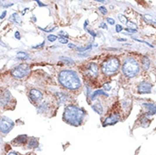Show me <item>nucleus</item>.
Instances as JSON below:
<instances>
[{"instance_id":"4c0bfd02","label":"nucleus","mask_w":156,"mask_h":155,"mask_svg":"<svg viewBox=\"0 0 156 155\" xmlns=\"http://www.w3.org/2000/svg\"><path fill=\"white\" fill-rule=\"evenodd\" d=\"M44 43H45V42H44V43H42V44H40V45H37V46H34L33 48H40V47L44 46Z\"/></svg>"},{"instance_id":"39448f33","label":"nucleus","mask_w":156,"mask_h":155,"mask_svg":"<svg viewBox=\"0 0 156 155\" xmlns=\"http://www.w3.org/2000/svg\"><path fill=\"white\" fill-rule=\"evenodd\" d=\"M28 72H29V66L26 64H22L12 69L11 74L15 78H23L28 74Z\"/></svg>"},{"instance_id":"473e14b6","label":"nucleus","mask_w":156,"mask_h":155,"mask_svg":"<svg viewBox=\"0 0 156 155\" xmlns=\"http://www.w3.org/2000/svg\"><path fill=\"white\" fill-rule=\"evenodd\" d=\"M15 38H17V39H20V32H15Z\"/></svg>"},{"instance_id":"b1692460","label":"nucleus","mask_w":156,"mask_h":155,"mask_svg":"<svg viewBox=\"0 0 156 155\" xmlns=\"http://www.w3.org/2000/svg\"><path fill=\"white\" fill-rule=\"evenodd\" d=\"M90 48H92V45H88L87 47L86 48H81V47H77V51L80 52H85L88 50V49H90Z\"/></svg>"},{"instance_id":"9b49d317","label":"nucleus","mask_w":156,"mask_h":155,"mask_svg":"<svg viewBox=\"0 0 156 155\" xmlns=\"http://www.w3.org/2000/svg\"><path fill=\"white\" fill-rule=\"evenodd\" d=\"M10 100H11V94L8 90H5L1 96V99H0L1 104L3 106H5L10 102Z\"/></svg>"},{"instance_id":"c756f323","label":"nucleus","mask_w":156,"mask_h":155,"mask_svg":"<svg viewBox=\"0 0 156 155\" xmlns=\"http://www.w3.org/2000/svg\"><path fill=\"white\" fill-rule=\"evenodd\" d=\"M135 40H136L137 42H139V43H144V44H147L148 46H149L150 48H153V45H151V44H149V43H148V42H145V41H143V40H139V39H137V38H135Z\"/></svg>"},{"instance_id":"c85d7f7f","label":"nucleus","mask_w":156,"mask_h":155,"mask_svg":"<svg viewBox=\"0 0 156 155\" xmlns=\"http://www.w3.org/2000/svg\"><path fill=\"white\" fill-rule=\"evenodd\" d=\"M106 20H107V22H108L109 24H110V25H112V26L113 25H115V20H114L113 18H107Z\"/></svg>"},{"instance_id":"4468645a","label":"nucleus","mask_w":156,"mask_h":155,"mask_svg":"<svg viewBox=\"0 0 156 155\" xmlns=\"http://www.w3.org/2000/svg\"><path fill=\"white\" fill-rule=\"evenodd\" d=\"M142 65H143V68L144 70H148V69H149L150 61H149V59L148 58L147 56L143 57V59H142Z\"/></svg>"},{"instance_id":"f03ea898","label":"nucleus","mask_w":156,"mask_h":155,"mask_svg":"<svg viewBox=\"0 0 156 155\" xmlns=\"http://www.w3.org/2000/svg\"><path fill=\"white\" fill-rule=\"evenodd\" d=\"M84 117V112L82 109H79L77 106L69 105L65 109L64 118L70 125L79 126Z\"/></svg>"},{"instance_id":"c9c22d12","label":"nucleus","mask_w":156,"mask_h":155,"mask_svg":"<svg viewBox=\"0 0 156 155\" xmlns=\"http://www.w3.org/2000/svg\"><path fill=\"white\" fill-rule=\"evenodd\" d=\"M99 27H103V28H104V29H105V30H107V29H108V27H107V26H106L104 23H102V24L99 26Z\"/></svg>"},{"instance_id":"f3484780","label":"nucleus","mask_w":156,"mask_h":155,"mask_svg":"<svg viewBox=\"0 0 156 155\" xmlns=\"http://www.w3.org/2000/svg\"><path fill=\"white\" fill-rule=\"evenodd\" d=\"M9 20L12 21V22H14V23H18V24L21 23V19L19 16V15H18L17 13H14L10 16V18H9Z\"/></svg>"},{"instance_id":"412c9836","label":"nucleus","mask_w":156,"mask_h":155,"mask_svg":"<svg viewBox=\"0 0 156 155\" xmlns=\"http://www.w3.org/2000/svg\"><path fill=\"white\" fill-rule=\"evenodd\" d=\"M118 19H119V20H120L122 23L125 24V25H127L128 20H127V18L126 17L125 15H123L122 14H119V15H118Z\"/></svg>"},{"instance_id":"0eeeda50","label":"nucleus","mask_w":156,"mask_h":155,"mask_svg":"<svg viewBox=\"0 0 156 155\" xmlns=\"http://www.w3.org/2000/svg\"><path fill=\"white\" fill-rule=\"evenodd\" d=\"M120 120V115L118 113H114L110 114L109 117L106 118V120L104 121V126H110V125H115Z\"/></svg>"},{"instance_id":"4be33fe9","label":"nucleus","mask_w":156,"mask_h":155,"mask_svg":"<svg viewBox=\"0 0 156 155\" xmlns=\"http://www.w3.org/2000/svg\"><path fill=\"white\" fill-rule=\"evenodd\" d=\"M17 58L18 59H20V60H26V59H28V55L26 54L25 52H18Z\"/></svg>"},{"instance_id":"a878e982","label":"nucleus","mask_w":156,"mask_h":155,"mask_svg":"<svg viewBox=\"0 0 156 155\" xmlns=\"http://www.w3.org/2000/svg\"><path fill=\"white\" fill-rule=\"evenodd\" d=\"M98 10H99L103 15H107V13H108V11H107L106 8L104 7V6H100V7H98Z\"/></svg>"},{"instance_id":"e433bc0d","label":"nucleus","mask_w":156,"mask_h":155,"mask_svg":"<svg viewBox=\"0 0 156 155\" xmlns=\"http://www.w3.org/2000/svg\"><path fill=\"white\" fill-rule=\"evenodd\" d=\"M6 11H4V12H3L2 13V15H1V16H0V19H3V18H4L5 17V15H6Z\"/></svg>"},{"instance_id":"20e7f679","label":"nucleus","mask_w":156,"mask_h":155,"mask_svg":"<svg viewBox=\"0 0 156 155\" xmlns=\"http://www.w3.org/2000/svg\"><path fill=\"white\" fill-rule=\"evenodd\" d=\"M120 67V60L117 58H110L104 61L101 69L104 75L111 76L115 74Z\"/></svg>"},{"instance_id":"7c9ffc66","label":"nucleus","mask_w":156,"mask_h":155,"mask_svg":"<svg viewBox=\"0 0 156 155\" xmlns=\"http://www.w3.org/2000/svg\"><path fill=\"white\" fill-rule=\"evenodd\" d=\"M59 41H60V43H62V44L68 43V39H67V38H62V37H60V38L59 39Z\"/></svg>"},{"instance_id":"ea45409f","label":"nucleus","mask_w":156,"mask_h":155,"mask_svg":"<svg viewBox=\"0 0 156 155\" xmlns=\"http://www.w3.org/2000/svg\"><path fill=\"white\" fill-rule=\"evenodd\" d=\"M118 41H120V42H126V39H125V38H119V39H118Z\"/></svg>"},{"instance_id":"6ab92c4d","label":"nucleus","mask_w":156,"mask_h":155,"mask_svg":"<svg viewBox=\"0 0 156 155\" xmlns=\"http://www.w3.org/2000/svg\"><path fill=\"white\" fill-rule=\"evenodd\" d=\"M60 60L63 61L65 64H66V65H74V60H71L70 58H69V57H60Z\"/></svg>"},{"instance_id":"bb28decb","label":"nucleus","mask_w":156,"mask_h":155,"mask_svg":"<svg viewBox=\"0 0 156 155\" xmlns=\"http://www.w3.org/2000/svg\"><path fill=\"white\" fill-rule=\"evenodd\" d=\"M59 35L62 36V38H67L68 37V34L66 33V32H65V31H60V32H59Z\"/></svg>"},{"instance_id":"ddd939ff","label":"nucleus","mask_w":156,"mask_h":155,"mask_svg":"<svg viewBox=\"0 0 156 155\" xmlns=\"http://www.w3.org/2000/svg\"><path fill=\"white\" fill-rule=\"evenodd\" d=\"M92 109L95 111L96 113H98V114H103V107L101 105L100 103H96L92 105Z\"/></svg>"},{"instance_id":"7ed1b4c3","label":"nucleus","mask_w":156,"mask_h":155,"mask_svg":"<svg viewBox=\"0 0 156 155\" xmlns=\"http://www.w3.org/2000/svg\"><path fill=\"white\" fill-rule=\"evenodd\" d=\"M140 71V66L138 61L133 58H127L122 65L123 74L129 78L135 77Z\"/></svg>"},{"instance_id":"6e6552de","label":"nucleus","mask_w":156,"mask_h":155,"mask_svg":"<svg viewBox=\"0 0 156 155\" xmlns=\"http://www.w3.org/2000/svg\"><path fill=\"white\" fill-rule=\"evenodd\" d=\"M87 73L91 77H97L98 75V67L95 63H90L87 67Z\"/></svg>"},{"instance_id":"58836bf2","label":"nucleus","mask_w":156,"mask_h":155,"mask_svg":"<svg viewBox=\"0 0 156 155\" xmlns=\"http://www.w3.org/2000/svg\"><path fill=\"white\" fill-rule=\"evenodd\" d=\"M69 48H77V46L76 45H74V44H70V43H69Z\"/></svg>"},{"instance_id":"2f4dec72","label":"nucleus","mask_w":156,"mask_h":155,"mask_svg":"<svg viewBox=\"0 0 156 155\" xmlns=\"http://www.w3.org/2000/svg\"><path fill=\"white\" fill-rule=\"evenodd\" d=\"M115 30H116V32H121L122 30H123V28H122V26L121 25H116Z\"/></svg>"},{"instance_id":"a19ab883","label":"nucleus","mask_w":156,"mask_h":155,"mask_svg":"<svg viewBox=\"0 0 156 155\" xmlns=\"http://www.w3.org/2000/svg\"><path fill=\"white\" fill-rule=\"evenodd\" d=\"M37 3L38 4H39V6H45V5H44V4H42V3H41L40 1H37Z\"/></svg>"},{"instance_id":"f8f14e48","label":"nucleus","mask_w":156,"mask_h":155,"mask_svg":"<svg viewBox=\"0 0 156 155\" xmlns=\"http://www.w3.org/2000/svg\"><path fill=\"white\" fill-rule=\"evenodd\" d=\"M143 106L146 109L148 115H154L156 114V106L154 103H143Z\"/></svg>"},{"instance_id":"a211bd4d","label":"nucleus","mask_w":156,"mask_h":155,"mask_svg":"<svg viewBox=\"0 0 156 155\" xmlns=\"http://www.w3.org/2000/svg\"><path fill=\"white\" fill-rule=\"evenodd\" d=\"M57 99H58V101H59V103H66V101H67V97H66V96L65 94H64V93H57Z\"/></svg>"},{"instance_id":"79ce46f5","label":"nucleus","mask_w":156,"mask_h":155,"mask_svg":"<svg viewBox=\"0 0 156 155\" xmlns=\"http://www.w3.org/2000/svg\"><path fill=\"white\" fill-rule=\"evenodd\" d=\"M0 45H1V46H4V47H7V45L4 44V43H3L2 41H0Z\"/></svg>"},{"instance_id":"cd10ccee","label":"nucleus","mask_w":156,"mask_h":155,"mask_svg":"<svg viewBox=\"0 0 156 155\" xmlns=\"http://www.w3.org/2000/svg\"><path fill=\"white\" fill-rule=\"evenodd\" d=\"M104 88L105 89V91H110L111 89V85L109 82H106L104 84Z\"/></svg>"},{"instance_id":"9d476101","label":"nucleus","mask_w":156,"mask_h":155,"mask_svg":"<svg viewBox=\"0 0 156 155\" xmlns=\"http://www.w3.org/2000/svg\"><path fill=\"white\" fill-rule=\"evenodd\" d=\"M30 97L31 98L35 101V102H38L40 101L42 98H43V94L42 93L39 91V90H37V89H32L30 91Z\"/></svg>"},{"instance_id":"f257e3e1","label":"nucleus","mask_w":156,"mask_h":155,"mask_svg":"<svg viewBox=\"0 0 156 155\" xmlns=\"http://www.w3.org/2000/svg\"><path fill=\"white\" fill-rule=\"evenodd\" d=\"M59 81L62 86L70 90H76L81 86V81L77 74L72 70H62L59 74Z\"/></svg>"},{"instance_id":"aec40b11","label":"nucleus","mask_w":156,"mask_h":155,"mask_svg":"<svg viewBox=\"0 0 156 155\" xmlns=\"http://www.w3.org/2000/svg\"><path fill=\"white\" fill-rule=\"evenodd\" d=\"M38 146V142L36 138H32L28 142V147H32V148H34V147H37Z\"/></svg>"},{"instance_id":"5701e85b","label":"nucleus","mask_w":156,"mask_h":155,"mask_svg":"<svg viewBox=\"0 0 156 155\" xmlns=\"http://www.w3.org/2000/svg\"><path fill=\"white\" fill-rule=\"evenodd\" d=\"M127 26H128V29L134 30V31H137V28H138L137 25L135 23H133V22H128L127 23Z\"/></svg>"},{"instance_id":"2eb2a0df","label":"nucleus","mask_w":156,"mask_h":155,"mask_svg":"<svg viewBox=\"0 0 156 155\" xmlns=\"http://www.w3.org/2000/svg\"><path fill=\"white\" fill-rule=\"evenodd\" d=\"M26 140H27V137L26 135H20L14 140V142L17 144H24L26 142Z\"/></svg>"},{"instance_id":"c03bdc74","label":"nucleus","mask_w":156,"mask_h":155,"mask_svg":"<svg viewBox=\"0 0 156 155\" xmlns=\"http://www.w3.org/2000/svg\"><path fill=\"white\" fill-rule=\"evenodd\" d=\"M87 22H88V21H87V20H86V21H85V23H84V28H86V27H87Z\"/></svg>"},{"instance_id":"393cba45","label":"nucleus","mask_w":156,"mask_h":155,"mask_svg":"<svg viewBox=\"0 0 156 155\" xmlns=\"http://www.w3.org/2000/svg\"><path fill=\"white\" fill-rule=\"evenodd\" d=\"M57 39V36H55V35H48V40L49 41V42H51V43H53V42H54L55 40Z\"/></svg>"},{"instance_id":"dca6fc26","label":"nucleus","mask_w":156,"mask_h":155,"mask_svg":"<svg viewBox=\"0 0 156 155\" xmlns=\"http://www.w3.org/2000/svg\"><path fill=\"white\" fill-rule=\"evenodd\" d=\"M100 95H103V96H105V97H109V95L107 94V93H106L104 91H103V90H97V91H95L93 94L91 95V99L93 101V100L96 98L97 96H100Z\"/></svg>"},{"instance_id":"72a5a7b5","label":"nucleus","mask_w":156,"mask_h":155,"mask_svg":"<svg viewBox=\"0 0 156 155\" xmlns=\"http://www.w3.org/2000/svg\"><path fill=\"white\" fill-rule=\"evenodd\" d=\"M126 32H131V33H135V32H137V31L131 30V29H128V28H126Z\"/></svg>"},{"instance_id":"f704fd0d","label":"nucleus","mask_w":156,"mask_h":155,"mask_svg":"<svg viewBox=\"0 0 156 155\" xmlns=\"http://www.w3.org/2000/svg\"><path fill=\"white\" fill-rule=\"evenodd\" d=\"M87 32H89V33H90V34H91V35H93V37H95V36H96V33H94V32H93V31H90V30H87Z\"/></svg>"},{"instance_id":"423d86ee","label":"nucleus","mask_w":156,"mask_h":155,"mask_svg":"<svg viewBox=\"0 0 156 155\" xmlns=\"http://www.w3.org/2000/svg\"><path fill=\"white\" fill-rule=\"evenodd\" d=\"M14 127V122L6 116L0 117V131L3 133H8Z\"/></svg>"},{"instance_id":"37998d69","label":"nucleus","mask_w":156,"mask_h":155,"mask_svg":"<svg viewBox=\"0 0 156 155\" xmlns=\"http://www.w3.org/2000/svg\"><path fill=\"white\" fill-rule=\"evenodd\" d=\"M8 155H19V154H17L16 153H14V152H10Z\"/></svg>"},{"instance_id":"1a4fd4ad","label":"nucleus","mask_w":156,"mask_h":155,"mask_svg":"<svg viewBox=\"0 0 156 155\" xmlns=\"http://www.w3.org/2000/svg\"><path fill=\"white\" fill-rule=\"evenodd\" d=\"M152 89V84L143 81L139 84L138 86V93H150Z\"/></svg>"}]
</instances>
